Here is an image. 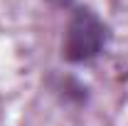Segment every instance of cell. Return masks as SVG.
I'll return each mask as SVG.
<instances>
[{"mask_svg":"<svg viewBox=\"0 0 128 126\" xmlns=\"http://www.w3.org/2000/svg\"><path fill=\"white\" fill-rule=\"evenodd\" d=\"M52 5H57V8H66V5H72L74 0H49Z\"/></svg>","mask_w":128,"mask_h":126,"instance_id":"obj_3","label":"cell"},{"mask_svg":"<svg viewBox=\"0 0 128 126\" xmlns=\"http://www.w3.org/2000/svg\"><path fill=\"white\" fill-rule=\"evenodd\" d=\"M57 92H62L66 99H72V101H86V87L81 84L79 79L74 77H64L59 82V87H57Z\"/></svg>","mask_w":128,"mask_h":126,"instance_id":"obj_2","label":"cell"},{"mask_svg":"<svg viewBox=\"0 0 128 126\" xmlns=\"http://www.w3.org/2000/svg\"><path fill=\"white\" fill-rule=\"evenodd\" d=\"M108 42V25L91 8H76L64 30L62 54L66 62L81 64L96 59Z\"/></svg>","mask_w":128,"mask_h":126,"instance_id":"obj_1","label":"cell"}]
</instances>
